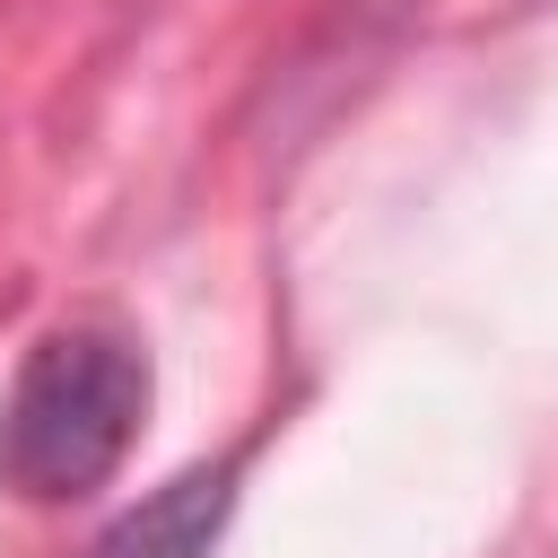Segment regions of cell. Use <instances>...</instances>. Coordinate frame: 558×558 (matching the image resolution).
Here are the masks:
<instances>
[{
    "instance_id": "obj_1",
    "label": "cell",
    "mask_w": 558,
    "mask_h": 558,
    "mask_svg": "<svg viewBox=\"0 0 558 558\" xmlns=\"http://www.w3.org/2000/svg\"><path fill=\"white\" fill-rule=\"evenodd\" d=\"M148 418V357L113 323H61L26 349L0 401V480L26 506H70L122 471Z\"/></svg>"
},
{
    "instance_id": "obj_2",
    "label": "cell",
    "mask_w": 558,
    "mask_h": 558,
    "mask_svg": "<svg viewBox=\"0 0 558 558\" xmlns=\"http://www.w3.org/2000/svg\"><path fill=\"white\" fill-rule=\"evenodd\" d=\"M227 488H235L227 462L218 471H183L148 506H131L87 558H209L218 549V523H227Z\"/></svg>"
}]
</instances>
